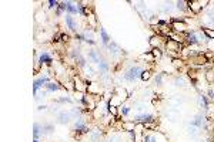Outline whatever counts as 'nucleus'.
I'll list each match as a JSON object with an SVG mask.
<instances>
[{
  "mask_svg": "<svg viewBox=\"0 0 214 142\" xmlns=\"http://www.w3.org/2000/svg\"><path fill=\"white\" fill-rule=\"evenodd\" d=\"M201 33L204 34V36L208 38V40H210V38H214V30H213V28L203 27V28H201Z\"/></svg>",
  "mask_w": 214,
  "mask_h": 142,
  "instance_id": "412c9836",
  "label": "nucleus"
},
{
  "mask_svg": "<svg viewBox=\"0 0 214 142\" xmlns=\"http://www.w3.org/2000/svg\"><path fill=\"white\" fill-rule=\"evenodd\" d=\"M199 99H200V105H201V107H204V109H208L207 97H206V95H199Z\"/></svg>",
  "mask_w": 214,
  "mask_h": 142,
  "instance_id": "bb28decb",
  "label": "nucleus"
},
{
  "mask_svg": "<svg viewBox=\"0 0 214 142\" xmlns=\"http://www.w3.org/2000/svg\"><path fill=\"white\" fill-rule=\"evenodd\" d=\"M44 87L47 88V91H59L60 88H62L59 84H57V83H53V81H49V83H47Z\"/></svg>",
  "mask_w": 214,
  "mask_h": 142,
  "instance_id": "aec40b11",
  "label": "nucleus"
},
{
  "mask_svg": "<svg viewBox=\"0 0 214 142\" xmlns=\"http://www.w3.org/2000/svg\"><path fill=\"white\" fill-rule=\"evenodd\" d=\"M100 36H102V41H103V44H104V46L107 47V46L110 44V36L107 34V31H106L104 28H100Z\"/></svg>",
  "mask_w": 214,
  "mask_h": 142,
  "instance_id": "a211bd4d",
  "label": "nucleus"
},
{
  "mask_svg": "<svg viewBox=\"0 0 214 142\" xmlns=\"http://www.w3.org/2000/svg\"><path fill=\"white\" fill-rule=\"evenodd\" d=\"M60 38H62V41H67L69 40V36H67V34H60Z\"/></svg>",
  "mask_w": 214,
  "mask_h": 142,
  "instance_id": "ea45409f",
  "label": "nucleus"
},
{
  "mask_svg": "<svg viewBox=\"0 0 214 142\" xmlns=\"http://www.w3.org/2000/svg\"><path fill=\"white\" fill-rule=\"evenodd\" d=\"M49 7H59V2H56V0H50L49 2Z\"/></svg>",
  "mask_w": 214,
  "mask_h": 142,
  "instance_id": "4c0bfd02",
  "label": "nucleus"
},
{
  "mask_svg": "<svg viewBox=\"0 0 214 142\" xmlns=\"http://www.w3.org/2000/svg\"><path fill=\"white\" fill-rule=\"evenodd\" d=\"M54 131V125L53 124H43V132L44 134H52Z\"/></svg>",
  "mask_w": 214,
  "mask_h": 142,
  "instance_id": "393cba45",
  "label": "nucleus"
},
{
  "mask_svg": "<svg viewBox=\"0 0 214 142\" xmlns=\"http://www.w3.org/2000/svg\"><path fill=\"white\" fill-rule=\"evenodd\" d=\"M166 48L170 53H178L181 46H180V43H177V41H174V40H168L167 43H166Z\"/></svg>",
  "mask_w": 214,
  "mask_h": 142,
  "instance_id": "9d476101",
  "label": "nucleus"
},
{
  "mask_svg": "<svg viewBox=\"0 0 214 142\" xmlns=\"http://www.w3.org/2000/svg\"><path fill=\"white\" fill-rule=\"evenodd\" d=\"M134 122H139V124H143V125H147V124H153L156 121V117L153 114H137L136 117L133 118Z\"/></svg>",
  "mask_w": 214,
  "mask_h": 142,
  "instance_id": "f03ea898",
  "label": "nucleus"
},
{
  "mask_svg": "<svg viewBox=\"0 0 214 142\" xmlns=\"http://www.w3.org/2000/svg\"><path fill=\"white\" fill-rule=\"evenodd\" d=\"M33 142H40V141H39V139H34V141Z\"/></svg>",
  "mask_w": 214,
  "mask_h": 142,
  "instance_id": "79ce46f5",
  "label": "nucleus"
},
{
  "mask_svg": "<svg viewBox=\"0 0 214 142\" xmlns=\"http://www.w3.org/2000/svg\"><path fill=\"white\" fill-rule=\"evenodd\" d=\"M90 139H91V141H99V139H100V131L94 129V132L90 135Z\"/></svg>",
  "mask_w": 214,
  "mask_h": 142,
  "instance_id": "72a5a7b5",
  "label": "nucleus"
},
{
  "mask_svg": "<svg viewBox=\"0 0 214 142\" xmlns=\"http://www.w3.org/2000/svg\"><path fill=\"white\" fill-rule=\"evenodd\" d=\"M150 77H151V73L150 71H143L141 73V77H140V80H143V81H147V80H150Z\"/></svg>",
  "mask_w": 214,
  "mask_h": 142,
  "instance_id": "473e14b6",
  "label": "nucleus"
},
{
  "mask_svg": "<svg viewBox=\"0 0 214 142\" xmlns=\"http://www.w3.org/2000/svg\"><path fill=\"white\" fill-rule=\"evenodd\" d=\"M163 43H164L163 36H158V34H156V36H153V37L150 38V46H151L153 48H160Z\"/></svg>",
  "mask_w": 214,
  "mask_h": 142,
  "instance_id": "9b49d317",
  "label": "nucleus"
},
{
  "mask_svg": "<svg viewBox=\"0 0 214 142\" xmlns=\"http://www.w3.org/2000/svg\"><path fill=\"white\" fill-rule=\"evenodd\" d=\"M66 24H67V27L70 28L71 31H77V23L74 22V19H73V16L71 14H67L66 16Z\"/></svg>",
  "mask_w": 214,
  "mask_h": 142,
  "instance_id": "f8f14e48",
  "label": "nucleus"
},
{
  "mask_svg": "<svg viewBox=\"0 0 214 142\" xmlns=\"http://www.w3.org/2000/svg\"><path fill=\"white\" fill-rule=\"evenodd\" d=\"M163 77H164V74H163V73H160V74L156 75V77L153 78V83H154V85H157V87L163 85Z\"/></svg>",
  "mask_w": 214,
  "mask_h": 142,
  "instance_id": "5701e85b",
  "label": "nucleus"
},
{
  "mask_svg": "<svg viewBox=\"0 0 214 142\" xmlns=\"http://www.w3.org/2000/svg\"><path fill=\"white\" fill-rule=\"evenodd\" d=\"M176 6L178 10H181V12H186L187 9H189V4H187V2H183V0H180V2H176Z\"/></svg>",
  "mask_w": 214,
  "mask_h": 142,
  "instance_id": "b1692460",
  "label": "nucleus"
},
{
  "mask_svg": "<svg viewBox=\"0 0 214 142\" xmlns=\"http://www.w3.org/2000/svg\"><path fill=\"white\" fill-rule=\"evenodd\" d=\"M174 84H176L177 87H186L187 85L186 80H184L183 77H176V78H174Z\"/></svg>",
  "mask_w": 214,
  "mask_h": 142,
  "instance_id": "a878e982",
  "label": "nucleus"
},
{
  "mask_svg": "<svg viewBox=\"0 0 214 142\" xmlns=\"http://www.w3.org/2000/svg\"><path fill=\"white\" fill-rule=\"evenodd\" d=\"M74 84H76V91H80V93H86L87 87L80 78H74Z\"/></svg>",
  "mask_w": 214,
  "mask_h": 142,
  "instance_id": "dca6fc26",
  "label": "nucleus"
},
{
  "mask_svg": "<svg viewBox=\"0 0 214 142\" xmlns=\"http://www.w3.org/2000/svg\"><path fill=\"white\" fill-rule=\"evenodd\" d=\"M187 132L190 134V135H197V134H199V128L197 127H194V125H189V127H187Z\"/></svg>",
  "mask_w": 214,
  "mask_h": 142,
  "instance_id": "c85d7f7f",
  "label": "nucleus"
},
{
  "mask_svg": "<svg viewBox=\"0 0 214 142\" xmlns=\"http://www.w3.org/2000/svg\"><path fill=\"white\" fill-rule=\"evenodd\" d=\"M49 77H40V78H36L34 80V83H33V93H34V95H37V91L40 90L41 87H44L47 83H49Z\"/></svg>",
  "mask_w": 214,
  "mask_h": 142,
  "instance_id": "39448f33",
  "label": "nucleus"
},
{
  "mask_svg": "<svg viewBox=\"0 0 214 142\" xmlns=\"http://www.w3.org/2000/svg\"><path fill=\"white\" fill-rule=\"evenodd\" d=\"M41 135H44L43 125H40L39 122H36V124H34V127H33V136H34V139H39Z\"/></svg>",
  "mask_w": 214,
  "mask_h": 142,
  "instance_id": "4468645a",
  "label": "nucleus"
},
{
  "mask_svg": "<svg viewBox=\"0 0 214 142\" xmlns=\"http://www.w3.org/2000/svg\"><path fill=\"white\" fill-rule=\"evenodd\" d=\"M213 47H214V46H213Z\"/></svg>",
  "mask_w": 214,
  "mask_h": 142,
  "instance_id": "37998d69",
  "label": "nucleus"
},
{
  "mask_svg": "<svg viewBox=\"0 0 214 142\" xmlns=\"http://www.w3.org/2000/svg\"><path fill=\"white\" fill-rule=\"evenodd\" d=\"M207 20L210 24H214V12L213 10H210V12L207 13Z\"/></svg>",
  "mask_w": 214,
  "mask_h": 142,
  "instance_id": "f704fd0d",
  "label": "nucleus"
},
{
  "mask_svg": "<svg viewBox=\"0 0 214 142\" xmlns=\"http://www.w3.org/2000/svg\"><path fill=\"white\" fill-rule=\"evenodd\" d=\"M97 65H99V70H100V73H102L103 75L109 74V63H106V61H100Z\"/></svg>",
  "mask_w": 214,
  "mask_h": 142,
  "instance_id": "6ab92c4d",
  "label": "nucleus"
},
{
  "mask_svg": "<svg viewBox=\"0 0 214 142\" xmlns=\"http://www.w3.org/2000/svg\"><path fill=\"white\" fill-rule=\"evenodd\" d=\"M143 142H157V138L154 135H144L143 136Z\"/></svg>",
  "mask_w": 214,
  "mask_h": 142,
  "instance_id": "7c9ffc66",
  "label": "nucleus"
},
{
  "mask_svg": "<svg viewBox=\"0 0 214 142\" xmlns=\"http://www.w3.org/2000/svg\"><path fill=\"white\" fill-rule=\"evenodd\" d=\"M143 68L140 67V65H133V67H130L127 71H126V74L123 75L124 81H129V83H133V81L139 80L140 77H141V73H143Z\"/></svg>",
  "mask_w": 214,
  "mask_h": 142,
  "instance_id": "f257e3e1",
  "label": "nucleus"
},
{
  "mask_svg": "<svg viewBox=\"0 0 214 142\" xmlns=\"http://www.w3.org/2000/svg\"><path fill=\"white\" fill-rule=\"evenodd\" d=\"M210 2H195V0H193V2H187V4H189V10H191L193 13H199L200 10H203V4H208Z\"/></svg>",
  "mask_w": 214,
  "mask_h": 142,
  "instance_id": "423d86ee",
  "label": "nucleus"
},
{
  "mask_svg": "<svg viewBox=\"0 0 214 142\" xmlns=\"http://www.w3.org/2000/svg\"><path fill=\"white\" fill-rule=\"evenodd\" d=\"M130 111H131V108L129 107V105H124V107H121V108H120V114L124 115V117L130 114Z\"/></svg>",
  "mask_w": 214,
  "mask_h": 142,
  "instance_id": "2f4dec72",
  "label": "nucleus"
},
{
  "mask_svg": "<svg viewBox=\"0 0 214 142\" xmlns=\"http://www.w3.org/2000/svg\"><path fill=\"white\" fill-rule=\"evenodd\" d=\"M123 129H126L129 132V131H134V128H136V122L134 121H131V122H123Z\"/></svg>",
  "mask_w": 214,
  "mask_h": 142,
  "instance_id": "4be33fe9",
  "label": "nucleus"
},
{
  "mask_svg": "<svg viewBox=\"0 0 214 142\" xmlns=\"http://www.w3.org/2000/svg\"><path fill=\"white\" fill-rule=\"evenodd\" d=\"M186 36H187V41H189L190 44H199L200 41H201V38H203V36L201 34H199L195 30H191V31H187L186 33Z\"/></svg>",
  "mask_w": 214,
  "mask_h": 142,
  "instance_id": "20e7f679",
  "label": "nucleus"
},
{
  "mask_svg": "<svg viewBox=\"0 0 214 142\" xmlns=\"http://www.w3.org/2000/svg\"><path fill=\"white\" fill-rule=\"evenodd\" d=\"M206 80H207L210 84L214 83V70H208L207 71V74H206Z\"/></svg>",
  "mask_w": 214,
  "mask_h": 142,
  "instance_id": "c756f323",
  "label": "nucleus"
},
{
  "mask_svg": "<svg viewBox=\"0 0 214 142\" xmlns=\"http://www.w3.org/2000/svg\"><path fill=\"white\" fill-rule=\"evenodd\" d=\"M89 60H90L91 63H96V64H99L102 60H100V56H99V53L94 51V50H90L89 51Z\"/></svg>",
  "mask_w": 214,
  "mask_h": 142,
  "instance_id": "f3484780",
  "label": "nucleus"
},
{
  "mask_svg": "<svg viewBox=\"0 0 214 142\" xmlns=\"http://www.w3.org/2000/svg\"><path fill=\"white\" fill-rule=\"evenodd\" d=\"M57 102H69V104H71V102H73V99L69 98V97H63V98L57 99Z\"/></svg>",
  "mask_w": 214,
  "mask_h": 142,
  "instance_id": "c9c22d12",
  "label": "nucleus"
},
{
  "mask_svg": "<svg viewBox=\"0 0 214 142\" xmlns=\"http://www.w3.org/2000/svg\"><path fill=\"white\" fill-rule=\"evenodd\" d=\"M171 28H173L174 31H177V33H184V31H187L189 26L186 24V22H184V20L174 19L173 22H171Z\"/></svg>",
  "mask_w": 214,
  "mask_h": 142,
  "instance_id": "7ed1b4c3",
  "label": "nucleus"
},
{
  "mask_svg": "<svg viewBox=\"0 0 214 142\" xmlns=\"http://www.w3.org/2000/svg\"><path fill=\"white\" fill-rule=\"evenodd\" d=\"M74 129L77 131V132H80V134H86V132H89V128H87L86 122H84V121L81 119V118L76 119V122H74Z\"/></svg>",
  "mask_w": 214,
  "mask_h": 142,
  "instance_id": "6e6552de",
  "label": "nucleus"
},
{
  "mask_svg": "<svg viewBox=\"0 0 214 142\" xmlns=\"http://www.w3.org/2000/svg\"><path fill=\"white\" fill-rule=\"evenodd\" d=\"M70 119H71L70 114H69V112H66V111H62V112H59V114H57V121H59L60 124H69V122H70Z\"/></svg>",
  "mask_w": 214,
  "mask_h": 142,
  "instance_id": "ddd939ff",
  "label": "nucleus"
},
{
  "mask_svg": "<svg viewBox=\"0 0 214 142\" xmlns=\"http://www.w3.org/2000/svg\"><path fill=\"white\" fill-rule=\"evenodd\" d=\"M89 20H90V23H91V27H96V19H94V14H89Z\"/></svg>",
  "mask_w": 214,
  "mask_h": 142,
  "instance_id": "e433bc0d",
  "label": "nucleus"
},
{
  "mask_svg": "<svg viewBox=\"0 0 214 142\" xmlns=\"http://www.w3.org/2000/svg\"><path fill=\"white\" fill-rule=\"evenodd\" d=\"M46 108H47L46 105H39V107H37V111H44Z\"/></svg>",
  "mask_w": 214,
  "mask_h": 142,
  "instance_id": "a19ab883",
  "label": "nucleus"
},
{
  "mask_svg": "<svg viewBox=\"0 0 214 142\" xmlns=\"http://www.w3.org/2000/svg\"><path fill=\"white\" fill-rule=\"evenodd\" d=\"M190 125H194V127H197L199 129L206 128V122H204V117H203V114H197V115H195L194 119L190 122Z\"/></svg>",
  "mask_w": 214,
  "mask_h": 142,
  "instance_id": "0eeeda50",
  "label": "nucleus"
},
{
  "mask_svg": "<svg viewBox=\"0 0 214 142\" xmlns=\"http://www.w3.org/2000/svg\"><path fill=\"white\" fill-rule=\"evenodd\" d=\"M207 95H208V98H210L211 101H214V90L213 88H210V90L207 91Z\"/></svg>",
  "mask_w": 214,
  "mask_h": 142,
  "instance_id": "58836bf2",
  "label": "nucleus"
},
{
  "mask_svg": "<svg viewBox=\"0 0 214 142\" xmlns=\"http://www.w3.org/2000/svg\"><path fill=\"white\" fill-rule=\"evenodd\" d=\"M107 48L110 50V53H112L113 56H117V54H120V53H121V48L118 47L117 43H114V41H112V43L107 46Z\"/></svg>",
  "mask_w": 214,
  "mask_h": 142,
  "instance_id": "2eb2a0df",
  "label": "nucleus"
},
{
  "mask_svg": "<svg viewBox=\"0 0 214 142\" xmlns=\"http://www.w3.org/2000/svg\"><path fill=\"white\" fill-rule=\"evenodd\" d=\"M151 56L154 57V58L160 60V58H162V56H163V53H162V50H160V48H153L151 50Z\"/></svg>",
  "mask_w": 214,
  "mask_h": 142,
  "instance_id": "cd10ccee",
  "label": "nucleus"
},
{
  "mask_svg": "<svg viewBox=\"0 0 214 142\" xmlns=\"http://www.w3.org/2000/svg\"><path fill=\"white\" fill-rule=\"evenodd\" d=\"M37 61L40 63V64H47V65H50L53 63V56L52 54H49V53H46V51H43L39 56V58H37Z\"/></svg>",
  "mask_w": 214,
  "mask_h": 142,
  "instance_id": "1a4fd4ad",
  "label": "nucleus"
}]
</instances>
